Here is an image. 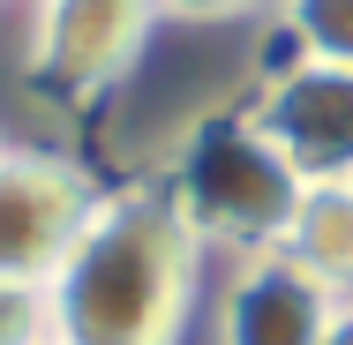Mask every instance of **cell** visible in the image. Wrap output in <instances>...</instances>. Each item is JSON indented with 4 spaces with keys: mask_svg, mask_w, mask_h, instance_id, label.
Here are the masks:
<instances>
[{
    "mask_svg": "<svg viewBox=\"0 0 353 345\" xmlns=\"http://www.w3.org/2000/svg\"><path fill=\"white\" fill-rule=\"evenodd\" d=\"M285 255L301 271H316L339 300H353V188L346 180H316L301 196L293 233H285Z\"/></svg>",
    "mask_w": 353,
    "mask_h": 345,
    "instance_id": "7",
    "label": "cell"
},
{
    "mask_svg": "<svg viewBox=\"0 0 353 345\" xmlns=\"http://www.w3.org/2000/svg\"><path fill=\"white\" fill-rule=\"evenodd\" d=\"M30 8H46V0H30Z\"/></svg>",
    "mask_w": 353,
    "mask_h": 345,
    "instance_id": "12",
    "label": "cell"
},
{
    "mask_svg": "<svg viewBox=\"0 0 353 345\" xmlns=\"http://www.w3.org/2000/svg\"><path fill=\"white\" fill-rule=\"evenodd\" d=\"M271 15H279L293 61H316V68H353V0H279Z\"/></svg>",
    "mask_w": 353,
    "mask_h": 345,
    "instance_id": "8",
    "label": "cell"
},
{
    "mask_svg": "<svg viewBox=\"0 0 353 345\" xmlns=\"http://www.w3.org/2000/svg\"><path fill=\"white\" fill-rule=\"evenodd\" d=\"M203 278V233L173 180H128L98 196L68 263L46 278L61 345H181Z\"/></svg>",
    "mask_w": 353,
    "mask_h": 345,
    "instance_id": "1",
    "label": "cell"
},
{
    "mask_svg": "<svg viewBox=\"0 0 353 345\" xmlns=\"http://www.w3.org/2000/svg\"><path fill=\"white\" fill-rule=\"evenodd\" d=\"M150 30H158V0H46L23 68L61 105H98L113 83H128Z\"/></svg>",
    "mask_w": 353,
    "mask_h": 345,
    "instance_id": "3",
    "label": "cell"
},
{
    "mask_svg": "<svg viewBox=\"0 0 353 345\" xmlns=\"http://www.w3.org/2000/svg\"><path fill=\"white\" fill-rule=\"evenodd\" d=\"M331 315H339V293L316 271H301L285 248L241 255L218 308V345H323Z\"/></svg>",
    "mask_w": 353,
    "mask_h": 345,
    "instance_id": "6",
    "label": "cell"
},
{
    "mask_svg": "<svg viewBox=\"0 0 353 345\" xmlns=\"http://www.w3.org/2000/svg\"><path fill=\"white\" fill-rule=\"evenodd\" d=\"M53 293L30 278H0V345H53Z\"/></svg>",
    "mask_w": 353,
    "mask_h": 345,
    "instance_id": "9",
    "label": "cell"
},
{
    "mask_svg": "<svg viewBox=\"0 0 353 345\" xmlns=\"http://www.w3.org/2000/svg\"><path fill=\"white\" fill-rule=\"evenodd\" d=\"M346 188H353V173H346Z\"/></svg>",
    "mask_w": 353,
    "mask_h": 345,
    "instance_id": "14",
    "label": "cell"
},
{
    "mask_svg": "<svg viewBox=\"0 0 353 345\" xmlns=\"http://www.w3.org/2000/svg\"><path fill=\"white\" fill-rule=\"evenodd\" d=\"M248 121H256V136L271 143L308 188L353 173V68L293 61V68H279L256 90Z\"/></svg>",
    "mask_w": 353,
    "mask_h": 345,
    "instance_id": "5",
    "label": "cell"
},
{
    "mask_svg": "<svg viewBox=\"0 0 353 345\" xmlns=\"http://www.w3.org/2000/svg\"><path fill=\"white\" fill-rule=\"evenodd\" d=\"M0 150H8V136H0Z\"/></svg>",
    "mask_w": 353,
    "mask_h": 345,
    "instance_id": "13",
    "label": "cell"
},
{
    "mask_svg": "<svg viewBox=\"0 0 353 345\" xmlns=\"http://www.w3.org/2000/svg\"><path fill=\"white\" fill-rule=\"evenodd\" d=\"M53 345H61V338H53Z\"/></svg>",
    "mask_w": 353,
    "mask_h": 345,
    "instance_id": "15",
    "label": "cell"
},
{
    "mask_svg": "<svg viewBox=\"0 0 353 345\" xmlns=\"http://www.w3.org/2000/svg\"><path fill=\"white\" fill-rule=\"evenodd\" d=\"M98 180L61 150H0V278H46L68 263L75 233L98 210Z\"/></svg>",
    "mask_w": 353,
    "mask_h": 345,
    "instance_id": "4",
    "label": "cell"
},
{
    "mask_svg": "<svg viewBox=\"0 0 353 345\" xmlns=\"http://www.w3.org/2000/svg\"><path fill=\"white\" fill-rule=\"evenodd\" d=\"M323 345H353V300H339V315H331V331H323Z\"/></svg>",
    "mask_w": 353,
    "mask_h": 345,
    "instance_id": "11",
    "label": "cell"
},
{
    "mask_svg": "<svg viewBox=\"0 0 353 345\" xmlns=\"http://www.w3.org/2000/svg\"><path fill=\"white\" fill-rule=\"evenodd\" d=\"M165 180H173V196H181V210H188V225L203 233V248L225 240V248H241V255L285 248L293 210H301V196H308V180L256 136L248 113L203 121L196 136L181 143V158H173Z\"/></svg>",
    "mask_w": 353,
    "mask_h": 345,
    "instance_id": "2",
    "label": "cell"
},
{
    "mask_svg": "<svg viewBox=\"0 0 353 345\" xmlns=\"http://www.w3.org/2000/svg\"><path fill=\"white\" fill-rule=\"evenodd\" d=\"M263 8H279V0H158V23H241Z\"/></svg>",
    "mask_w": 353,
    "mask_h": 345,
    "instance_id": "10",
    "label": "cell"
}]
</instances>
